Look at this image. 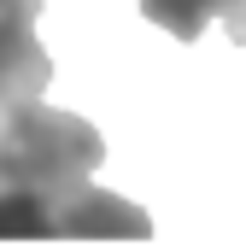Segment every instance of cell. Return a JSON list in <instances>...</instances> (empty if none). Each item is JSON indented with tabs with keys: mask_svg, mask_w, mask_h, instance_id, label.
<instances>
[{
	"mask_svg": "<svg viewBox=\"0 0 246 252\" xmlns=\"http://www.w3.org/2000/svg\"><path fill=\"white\" fill-rule=\"evenodd\" d=\"M106 158V135L59 106H0V241H147L153 217L88 176Z\"/></svg>",
	"mask_w": 246,
	"mask_h": 252,
	"instance_id": "1",
	"label": "cell"
},
{
	"mask_svg": "<svg viewBox=\"0 0 246 252\" xmlns=\"http://www.w3.org/2000/svg\"><path fill=\"white\" fill-rule=\"evenodd\" d=\"M41 0H0V106L6 100H35L53 82V59L35 35Z\"/></svg>",
	"mask_w": 246,
	"mask_h": 252,
	"instance_id": "2",
	"label": "cell"
},
{
	"mask_svg": "<svg viewBox=\"0 0 246 252\" xmlns=\"http://www.w3.org/2000/svg\"><path fill=\"white\" fill-rule=\"evenodd\" d=\"M141 12L158 30H170L176 41H199L211 30V18H223L229 35L246 47V0H141Z\"/></svg>",
	"mask_w": 246,
	"mask_h": 252,
	"instance_id": "3",
	"label": "cell"
}]
</instances>
